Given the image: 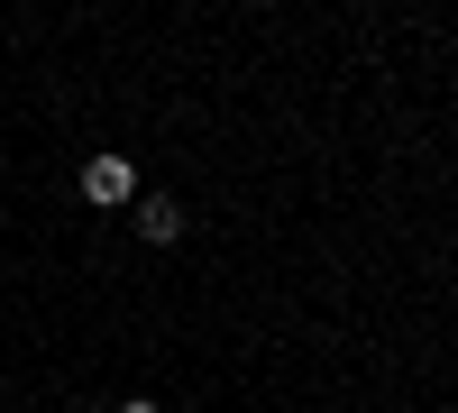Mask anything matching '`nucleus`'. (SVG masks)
<instances>
[{
    "mask_svg": "<svg viewBox=\"0 0 458 413\" xmlns=\"http://www.w3.org/2000/svg\"><path fill=\"white\" fill-rule=\"evenodd\" d=\"M129 184H138L129 157H92V166H83V202H129Z\"/></svg>",
    "mask_w": 458,
    "mask_h": 413,
    "instance_id": "nucleus-1",
    "label": "nucleus"
},
{
    "mask_svg": "<svg viewBox=\"0 0 458 413\" xmlns=\"http://www.w3.org/2000/svg\"><path fill=\"white\" fill-rule=\"evenodd\" d=\"M120 413H157V404H120Z\"/></svg>",
    "mask_w": 458,
    "mask_h": 413,
    "instance_id": "nucleus-3",
    "label": "nucleus"
},
{
    "mask_svg": "<svg viewBox=\"0 0 458 413\" xmlns=\"http://www.w3.org/2000/svg\"><path fill=\"white\" fill-rule=\"evenodd\" d=\"M138 239H157V248H174V239H183V202H165V194H147V202H138Z\"/></svg>",
    "mask_w": 458,
    "mask_h": 413,
    "instance_id": "nucleus-2",
    "label": "nucleus"
}]
</instances>
